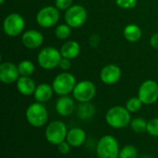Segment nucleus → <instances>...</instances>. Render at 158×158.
Listing matches in <instances>:
<instances>
[{"label":"nucleus","instance_id":"nucleus-1","mask_svg":"<svg viewBox=\"0 0 158 158\" xmlns=\"http://www.w3.org/2000/svg\"><path fill=\"white\" fill-rule=\"evenodd\" d=\"M106 122L113 129H124L130 126L131 116L126 106H115L106 113Z\"/></svg>","mask_w":158,"mask_h":158},{"label":"nucleus","instance_id":"nucleus-2","mask_svg":"<svg viewBox=\"0 0 158 158\" xmlns=\"http://www.w3.org/2000/svg\"><path fill=\"white\" fill-rule=\"evenodd\" d=\"M95 151L98 158H118L120 152L118 141L113 135H104L98 140Z\"/></svg>","mask_w":158,"mask_h":158},{"label":"nucleus","instance_id":"nucleus-3","mask_svg":"<svg viewBox=\"0 0 158 158\" xmlns=\"http://www.w3.org/2000/svg\"><path fill=\"white\" fill-rule=\"evenodd\" d=\"M27 122L34 128H42L48 121V111L43 103L31 104L25 112Z\"/></svg>","mask_w":158,"mask_h":158},{"label":"nucleus","instance_id":"nucleus-4","mask_svg":"<svg viewBox=\"0 0 158 158\" xmlns=\"http://www.w3.org/2000/svg\"><path fill=\"white\" fill-rule=\"evenodd\" d=\"M68 131L67 125L63 121L53 120L47 124L44 131V137L50 144L56 146L66 140Z\"/></svg>","mask_w":158,"mask_h":158},{"label":"nucleus","instance_id":"nucleus-5","mask_svg":"<svg viewBox=\"0 0 158 158\" xmlns=\"http://www.w3.org/2000/svg\"><path fill=\"white\" fill-rule=\"evenodd\" d=\"M76 84V78L71 73L62 72L54 79L52 87L56 94L62 96L69 95L70 93H72Z\"/></svg>","mask_w":158,"mask_h":158},{"label":"nucleus","instance_id":"nucleus-6","mask_svg":"<svg viewBox=\"0 0 158 158\" xmlns=\"http://www.w3.org/2000/svg\"><path fill=\"white\" fill-rule=\"evenodd\" d=\"M61 58V53L56 48L50 46L43 48L37 56L40 67L44 69H52L58 67Z\"/></svg>","mask_w":158,"mask_h":158},{"label":"nucleus","instance_id":"nucleus-7","mask_svg":"<svg viewBox=\"0 0 158 158\" xmlns=\"http://www.w3.org/2000/svg\"><path fill=\"white\" fill-rule=\"evenodd\" d=\"M72 94L79 103L91 102L96 94V87L91 81H81L76 84Z\"/></svg>","mask_w":158,"mask_h":158},{"label":"nucleus","instance_id":"nucleus-8","mask_svg":"<svg viewBox=\"0 0 158 158\" xmlns=\"http://www.w3.org/2000/svg\"><path fill=\"white\" fill-rule=\"evenodd\" d=\"M138 97L143 105H153L158 100V83L153 80L143 81L139 90Z\"/></svg>","mask_w":158,"mask_h":158},{"label":"nucleus","instance_id":"nucleus-9","mask_svg":"<svg viewBox=\"0 0 158 158\" xmlns=\"http://www.w3.org/2000/svg\"><path fill=\"white\" fill-rule=\"evenodd\" d=\"M25 26L24 19L19 13H11L7 15L3 22V30L8 36L15 37L19 35Z\"/></svg>","mask_w":158,"mask_h":158},{"label":"nucleus","instance_id":"nucleus-10","mask_svg":"<svg viewBox=\"0 0 158 158\" xmlns=\"http://www.w3.org/2000/svg\"><path fill=\"white\" fill-rule=\"evenodd\" d=\"M59 9L56 6H47L41 8L37 15V23L43 28H50L55 26L59 20Z\"/></svg>","mask_w":158,"mask_h":158},{"label":"nucleus","instance_id":"nucleus-11","mask_svg":"<svg viewBox=\"0 0 158 158\" xmlns=\"http://www.w3.org/2000/svg\"><path fill=\"white\" fill-rule=\"evenodd\" d=\"M87 19V11L81 5L71 6L65 13V20L71 28H79L82 26Z\"/></svg>","mask_w":158,"mask_h":158},{"label":"nucleus","instance_id":"nucleus-12","mask_svg":"<svg viewBox=\"0 0 158 158\" xmlns=\"http://www.w3.org/2000/svg\"><path fill=\"white\" fill-rule=\"evenodd\" d=\"M20 74L18 66L11 62H4L0 65V81L5 84L17 82Z\"/></svg>","mask_w":158,"mask_h":158},{"label":"nucleus","instance_id":"nucleus-13","mask_svg":"<svg viewBox=\"0 0 158 158\" xmlns=\"http://www.w3.org/2000/svg\"><path fill=\"white\" fill-rule=\"evenodd\" d=\"M121 78V69L115 64L105 66L100 72L101 81L106 85H113L117 83Z\"/></svg>","mask_w":158,"mask_h":158},{"label":"nucleus","instance_id":"nucleus-14","mask_svg":"<svg viewBox=\"0 0 158 158\" xmlns=\"http://www.w3.org/2000/svg\"><path fill=\"white\" fill-rule=\"evenodd\" d=\"M56 111L61 117H69L75 110V103L73 98L69 95L60 96L56 102Z\"/></svg>","mask_w":158,"mask_h":158},{"label":"nucleus","instance_id":"nucleus-15","mask_svg":"<svg viewBox=\"0 0 158 158\" xmlns=\"http://www.w3.org/2000/svg\"><path fill=\"white\" fill-rule=\"evenodd\" d=\"M21 41L25 47L29 49H35L43 44L44 36L36 30H30L22 34Z\"/></svg>","mask_w":158,"mask_h":158},{"label":"nucleus","instance_id":"nucleus-16","mask_svg":"<svg viewBox=\"0 0 158 158\" xmlns=\"http://www.w3.org/2000/svg\"><path fill=\"white\" fill-rule=\"evenodd\" d=\"M86 139H87V134L85 131L81 128L75 127L69 130L66 141L70 144L71 147L77 148L83 145L86 142Z\"/></svg>","mask_w":158,"mask_h":158},{"label":"nucleus","instance_id":"nucleus-17","mask_svg":"<svg viewBox=\"0 0 158 158\" xmlns=\"http://www.w3.org/2000/svg\"><path fill=\"white\" fill-rule=\"evenodd\" d=\"M36 84L31 77L20 76L17 81V89L19 93L25 96H30L34 94Z\"/></svg>","mask_w":158,"mask_h":158},{"label":"nucleus","instance_id":"nucleus-18","mask_svg":"<svg viewBox=\"0 0 158 158\" xmlns=\"http://www.w3.org/2000/svg\"><path fill=\"white\" fill-rule=\"evenodd\" d=\"M54 93L55 92H54L52 85L48 83H41L36 87L33 96L36 102L44 104V103L48 102L52 98Z\"/></svg>","mask_w":158,"mask_h":158},{"label":"nucleus","instance_id":"nucleus-19","mask_svg":"<svg viewBox=\"0 0 158 158\" xmlns=\"http://www.w3.org/2000/svg\"><path fill=\"white\" fill-rule=\"evenodd\" d=\"M80 52H81V46L79 43H77L76 41H69L65 43L60 49L62 57L69 58V59H73L77 57Z\"/></svg>","mask_w":158,"mask_h":158},{"label":"nucleus","instance_id":"nucleus-20","mask_svg":"<svg viewBox=\"0 0 158 158\" xmlns=\"http://www.w3.org/2000/svg\"><path fill=\"white\" fill-rule=\"evenodd\" d=\"M95 111H96L95 106L91 102L81 103L77 108V115L79 118L82 120H87V119L92 118L94 116Z\"/></svg>","mask_w":158,"mask_h":158},{"label":"nucleus","instance_id":"nucleus-21","mask_svg":"<svg viewBox=\"0 0 158 158\" xmlns=\"http://www.w3.org/2000/svg\"><path fill=\"white\" fill-rule=\"evenodd\" d=\"M124 37L126 40L131 43H135L139 41L142 37V30L141 28L136 24H129L125 27L123 31Z\"/></svg>","mask_w":158,"mask_h":158},{"label":"nucleus","instance_id":"nucleus-22","mask_svg":"<svg viewBox=\"0 0 158 158\" xmlns=\"http://www.w3.org/2000/svg\"><path fill=\"white\" fill-rule=\"evenodd\" d=\"M19 72L20 76H25V77H30L35 69V67L33 63L30 60H23L18 65Z\"/></svg>","mask_w":158,"mask_h":158},{"label":"nucleus","instance_id":"nucleus-23","mask_svg":"<svg viewBox=\"0 0 158 158\" xmlns=\"http://www.w3.org/2000/svg\"><path fill=\"white\" fill-rule=\"evenodd\" d=\"M147 122L148 121H146L143 118H135L131 119L130 127H131V129L134 132H136V133H143V132L146 131Z\"/></svg>","mask_w":158,"mask_h":158},{"label":"nucleus","instance_id":"nucleus-24","mask_svg":"<svg viewBox=\"0 0 158 158\" xmlns=\"http://www.w3.org/2000/svg\"><path fill=\"white\" fill-rule=\"evenodd\" d=\"M138 150L132 144H127L120 149L118 158H137Z\"/></svg>","mask_w":158,"mask_h":158},{"label":"nucleus","instance_id":"nucleus-25","mask_svg":"<svg viewBox=\"0 0 158 158\" xmlns=\"http://www.w3.org/2000/svg\"><path fill=\"white\" fill-rule=\"evenodd\" d=\"M143 103L140 100V98L137 97H131L130 98L126 103V108L129 110L130 113H137L139 112L143 107Z\"/></svg>","mask_w":158,"mask_h":158},{"label":"nucleus","instance_id":"nucleus-26","mask_svg":"<svg viewBox=\"0 0 158 158\" xmlns=\"http://www.w3.org/2000/svg\"><path fill=\"white\" fill-rule=\"evenodd\" d=\"M71 33V27L68 24H60L55 30V35L59 40L67 39Z\"/></svg>","mask_w":158,"mask_h":158},{"label":"nucleus","instance_id":"nucleus-27","mask_svg":"<svg viewBox=\"0 0 158 158\" xmlns=\"http://www.w3.org/2000/svg\"><path fill=\"white\" fill-rule=\"evenodd\" d=\"M146 132L151 136L158 137V118H152L147 122Z\"/></svg>","mask_w":158,"mask_h":158},{"label":"nucleus","instance_id":"nucleus-28","mask_svg":"<svg viewBox=\"0 0 158 158\" xmlns=\"http://www.w3.org/2000/svg\"><path fill=\"white\" fill-rule=\"evenodd\" d=\"M116 4L121 8H133L137 5V0H116Z\"/></svg>","mask_w":158,"mask_h":158},{"label":"nucleus","instance_id":"nucleus-29","mask_svg":"<svg viewBox=\"0 0 158 158\" xmlns=\"http://www.w3.org/2000/svg\"><path fill=\"white\" fill-rule=\"evenodd\" d=\"M56 147H57V151L62 155H68L70 152V149H71L70 144L66 140L64 142L60 143L58 145H56Z\"/></svg>","mask_w":158,"mask_h":158},{"label":"nucleus","instance_id":"nucleus-30","mask_svg":"<svg viewBox=\"0 0 158 158\" xmlns=\"http://www.w3.org/2000/svg\"><path fill=\"white\" fill-rule=\"evenodd\" d=\"M72 5V0H56V6L60 10H67Z\"/></svg>","mask_w":158,"mask_h":158},{"label":"nucleus","instance_id":"nucleus-31","mask_svg":"<svg viewBox=\"0 0 158 158\" xmlns=\"http://www.w3.org/2000/svg\"><path fill=\"white\" fill-rule=\"evenodd\" d=\"M58 67H59L61 69H63V70H68V69H69L70 67H71V62H70V60H69V58L62 57L61 60H60V62H59Z\"/></svg>","mask_w":158,"mask_h":158},{"label":"nucleus","instance_id":"nucleus-32","mask_svg":"<svg viewBox=\"0 0 158 158\" xmlns=\"http://www.w3.org/2000/svg\"><path fill=\"white\" fill-rule=\"evenodd\" d=\"M89 44L92 47H97L100 44V37L98 34H93L89 39Z\"/></svg>","mask_w":158,"mask_h":158},{"label":"nucleus","instance_id":"nucleus-33","mask_svg":"<svg viewBox=\"0 0 158 158\" xmlns=\"http://www.w3.org/2000/svg\"><path fill=\"white\" fill-rule=\"evenodd\" d=\"M150 44H151L153 48L158 49V32L152 35L151 40H150Z\"/></svg>","mask_w":158,"mask_h":158},{"label":"nucleus","instance_id":"nucleus-34","mask_svg":"<svg viewBox=\"0 0 158 158\" xmlns=\"http://www.w3.org/2000/svg\"><path fill=\"white\" fill-rule=\"evenodd\" d=\"M4 2H5V0H0V4H1V5L4 4Z\"/></svg>","mask_w":158,"mask_h":158},{"label":"nucleus","instance_id":"nucleus-35","mask_svg":"<svg viewBox=\"0 0 158 158\" xmlns=\"http://www.w3.org/2000/svg\"><path fill=\"white\" fill-rule=\"evenodd\" d=\"M79 158H80V157H79Z\"/></svg>","mask_w":158,"mask_h":158}]
</instances>
